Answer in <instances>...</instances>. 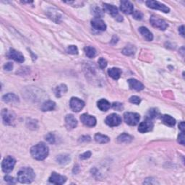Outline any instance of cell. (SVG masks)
I'll use <instances>...</instances> for the list:
<instances>
[{
  "instance_id": "cell-35",
  "label": "cell",
  "mask_w": 185,
  "mask_h": 185,
  "mask_svg": "<svg viewBox=\"0 0 185 185\" xmlns=\"http://www.w3.org/2000/svg\"><path fill=\"white\" fill-rule=\"evenodd\" d=\"M98 65L101 67V69H104L107 66V61L104 58H100L98 59Z\"/></svg>"
},
{
  "instance_id": "cell-28",
  "label": "cell",
  "mask_w": 185,
  "mask_h": 185,
  "mask_svg": "<svg viewBox=\"0 0 185 185\" xmlns=\"http://www.w3.org/2000/svg\"><path fill=\"white\" fill-rule=\"evenodd\" d=\"M133 140V138L131 135H129L128 134H122L121 135H119L117 138V141L119 143H129Z\"/></svg>"
},
{
  "instance_id": "cell-24",
  "label": "cell",
  "mask_w": 185,
  "mask_h": 185,
  "mask_svg": "<svg viewBox=\"0 0 185 185\" xmlns=\"http://www.w3.org/2000/svg\"><path fill=\"white\" fill-rule=\"evenodd\" d=\"M110 106H111V104H110V103L107 100L101 99L98 101V109L103 112H106L107 110H109Z\"/></svg>"
},
{
  "instance_id": "cell-19",
  "label": "cell",
  "mask_w": 185,
  "mask_h": 185,
  "mask_svg": "<svg viewBox=\"0 0 185 185\" xmlns=\"http://www.w3.org/2000/svg\"><path fill=\"white\" fill-rule=\"evenodd\" d=\"M139 32L140 34L145 38L148 41H151L153 39V35L152 33L147 28L145 27H140L139 28Z\"/></svg>"
},
{
  "instance_id": "cell-8",
  "label": "cell",
  "mask_w": 185,
  "mask_h": 185,
  "mask_svg": "<svg viewBox=\"0 0 185 185\" xmlns=\"http://www.w3.org/2000/svg\"><path fill=\"white\" fill-rule=\"evenodd\" d=\"M105 122L110 127H116L122 123V118L118 114H112L106 118Z\"/></svg>"
},
{
  "instance_id": "cell-14",
  "label": "cell",
  "mask_w": 185,
  "mask_h": 185,
  "mask_svg": "<svg viewBox=\"0 0 185 185\" xmlns=\"http://www.w3.org/2000/svg\"><path fill=\"white\" fill-rule=\"evenodd\" d=\"M8 57L9 59L15 60V62H20V63H23L25 61L23 55L20 52L16 51V50L13 49H10V50H9Z\"/></svg>"
},
{
  "instance_id": "cell-30",
  "label": "cell",
  "mask_w": 185,
  "mask_h": 185,
  "mask_svg": "<svg viewBox=\"0 0 185 185\" xmlns=\"http://www.w3.org/2000/svg\"><path fill=\"white\" fill-rule=\"evenodd\" d=\"M84 50H85L86 56L89 58H93L96 55V50L92 46H86Z\"/></svg>"
},
{
  "instance_id": "cell-44",
  "label": "cell",
  "mask_w": 185,
  "mask_h": 185,
  "mask_svg": "<svg viewBox=\"0 0 185 185\" xmlns=\"http://www.w3.org/2000/svg\"><path fill=\"white\" fill-rule=\"evenodd\" d=\"M179 128L180 130H181V132H184V122H182L181 123L179 124Z\"/></svg>"
},
{
  "instance_id": "cell-2",
  "label": "cell",
  "mask_w": 185,
  "mask_h": 185,
  "mask_svg": "<svg viewBox=\"0 0 185 185\" xmlns=\"http://www.w3.org/2000/svg\"><path fill=\"white\" fill-rule=\"evenodd\" d=\"M35 177V174L31 168H23L18 173V180L20 183L30 184L33 182Z\"/></svg>"
},
{
  "instance_id": "cell-17",
  "label": "cell",
  "mask_w": 185,
  "mask_h": 185,
  "mask_svg": "<svg viewBox=\"0 0 185 185\" xmlns=\"http://www.w3.org/2000/svg\"><path fill=\"white\" fill-rule=\"evenodd\" d=\"M128 83L131 89H134V90H138V91L143 90L144 88H145L143 84H142L140 81L137 80L136 79H133V78L129 79Z\"/></svg>"
},
{
  "instance_id": "cell-22",
  "label": "cell",
  "mask_w": 185,
  "mask_h": 185,
  "mask_svg": "<svg viewBox=\"0 0 185 185\" xmlns=\"http://www.w3.org/2000/svg\"><path fill=\"white\" fill-rule=\"evenodd\" d=\"M56 107V104L52 101H47L41 106V110L43 112H49L54 110Z\"/></svg>"
},
{
  "instance_id": "cell-9",
  "label": "cell",
  "mask_w": 185,
  "mask_h": 185,
  "mask_svg": "<svg viewBox=\"0 0 185 185\" xmlns=\"http://www.w3.org/2000/svg\"><path fill=\"white\" fill-rule=\"evenodd\" d=\"M2 117L4 124H7V125H12L15 121V116H14L13 113L9 112L8 109L2 110Z\"/></svg>"
},
{
  "instance_id": "cell-31",
  "label": "cell",
  "mask_w": 185,
  "mask_h": 185,
  "mask_svg": "<svg viewBox=\"0 0 185 185\" xmlns=\"http://www.w3.org/2000/svg\"><path fill=\"white\" fill-rule=\"evenodd\" d=\"M135 51H136V49L134 46L129 45V46H127L124 48L123 51H122V53H123L124 54L127 55V56H129V55L134 54Z\"/></svg>"
},
{
  "instance_id": "cell-7",
  "label": "cell",
  "mask_w": 185,
  "mask_h": 185,
  "mask_svg": "<svg viewBox=\"0 0 185 185\" xmlns=\"http://www.w3.org/2000/svg\"><path fill=\"white\" fill-rule=\"evenodd\" d=\"M70 107L73 111L74 112H80L82 109H83V107L85 106V103L83 101L79 99L78 98L73 97L70 100Z\"/></svg>"
},
{
  "instance_id": "cell-20",
  "label": "cell",
  "mask_w": 185,
  "mask_h": 185,
  "mask_svg": "<svg viewBox=\"0 0 185 185\" xmlns=\"http://www.w3.org/2000/svg\"><path fill=\"white\" fill-rule=\"evenodd\" d=\"M2 101L5 103H18L19 98L14 93H8L2 97Z\"/></svg>"
},
{
  "instance_id": "cell-29",
  "label": "cell",
  "mask_w": 185,
  "mask_h": 185,
  "mask_svg": "<svg viewBox=\"0 0 185 185\" xmlns=\"http://www.w3.org/2000/svg\"><path fill=\"white\" fill-rule=\"evenodd\" d=\"M159 115V111L157 109H151L148 112L147 114H146V119L147 120H151L158 117Z\"/></svg>"
},
{
  "instance_id": "cell-16",
  "label": "cell",
  "mask_w": 185,
  "mask_h": 185,
  "mask_svg": "<svg viewBox=\"0 0 185 185\" xmlns=\"http://www.w3.org/2000/svg\"><path fill=\"white\" fill-rule=\"evenodd\" d=\"M91 25L95 29L104 31L106 29V25L104 23V21H103L101 19L95 18L93 20L91 21Z\"/></svg>"
},
{
  "instance_id": "cell-41",
  "label": "cell",
  "mask_w": 185,
  "mask_h": 185,
  "mask_svg": "<svg viewBox=\"0 0 185 185\" xmlns=\"http://www.w3.org/2000/svg\"><path fill=\"white\" fill-rule=\"evenodd\" d=\"M91 156V152L90 151H88V152H85L83 153V154L80 155V158L83 160L87 159V158H89Z\"/></svg>"
},
{
  "instance_id": "cell-23",
  "label": "cell",
  "mask_w": 185,
  "mask_h": 185,
  "mask_svg": "<svg viewBox=\"0 0 185 185\" xmlns=\"http://www.w3.org/2000/svg\"><path fill=\"white\" fill-rule=\"evenodd\" d=\"M161 120L165 124H166V125L170 126V127L174 126L175 124H176V120L173 118L172 117H171L170 115H167V114L163 115L161 117Z\"/></svg>"
},
{
  "instance_id": "cell-6",
  "label": "cell",
  "mask_w": 185,
  "mask_h": 185,
  "mask_svg": "<svg viewBox=\"0 0 185 185\" xmlns=\"http://www.w3.org/2000/svg\"><path fill=\"white\" fill-rule=\"evenodd\" d=\"M150 22L153 27L158 28L161 30H165L168 28V24L162 19L158 18L157 17L152 16L150 19Z\"/></svg>"
},
{
  "instance_id": "cell-3",
  "label": "cell",
  "mask_w": 185,
  "mask_h": 185,
  "mask_svg": "<svg viewBox=\"0 0 185 185\" xmlns=\"http://www.w3.org/2000/svg\"><path fill=\"white\" fill-rule=\"evenodd\" d=\"M140 117V114L133 112H126L124 114V122L130 126H135L139 123Z\"/></svg>"
},
{
  "instance_id": "cell-1",
  "label": "cell",
  "mask_w": 185,
  "mask_h": 185,
  "mask_svg": "<svg viewBox=\"0 0 185 185\" xmlns=\"http://www.w3.org/2000/svg\"><path fill=\"white\" fill-rule=\"evenodd\" d=\"M30 154L35 159L42 161L49 155V148L45 143H39L31 148Z\"/></svg>"
},
{
  "instance_id": "cell-5",
  "label": "cell",
  "mask_w": 185,
  "mask_h": 185,
  "mask_svg": "<svg viewBox=\"0 0 185 185\" xmlns=\"http://www.w3.org/2000/svg\"><path fill=\"white\" fill-rule=\"evenodd\" d=\"M146 4H147L148 8H150L151 9H158V10H160L165 13H169L170 11V9L168 7H166L165 4L161 3V2L158 1H152V0H150V1L146 2Z\"/></svg>"
},
{
  "instance_id": "cell-26",
  "label": "cell",
  "mask_w": 185,
  "mask_h": 185,
  "mask_svg": "<svg viewBox=\"0 0 185 185\" xmlns=\"http://www.w3.org/2000/svg\"><path fill=\"white\" fill-rule=\"evenodd\" d=\"M56 161L57 163H59V164L65 165L70 161V157L67 154H61L57 156Z\"/></svg>"
},
{
  "instance_id": "cell-10",
  "label": "cell",
  "mask_w": 185,
  "mask_h": 185,
  "mask_svg": "<svg viewBox=\"0 0 185 185\" xmlns=\"http://www.w3.org/2000/svg\"><path fill=\"white\" fill-rule=\"evenodd\" d=\"M80 120L83 124L88 127H94L96 124V119L94 117L88 114H83L81 115Z\"/></svg>"
},
{
  "instance_id": "cell-11",
  "label": "cell",
  "mask_w": 185,
  "mask_h": 185,
  "mask_svg": "<svg viewBox=\"0 0 185 185\" xmlns=\"http://www.w3.org/2000/svg\"><path fill=\"white\" fill-rule=\"evenodd\" d=\"M120 9L124 14L130 15L134 12V6L129 1H122L120 2Z\"/></svg>"
},
{
  "instance_id": "cell-12",
  "label": "cell",
  "mask_w": 185,
  "mask_h": 185,
  "mask_svg": "<svg viewBox=\"0 0 185 185\" xmlns=\"http://www.w3.org/2000/svg\"><path fill=\"white\" fill-rule=\"evenodd\" d=\"M49 181L50 183L54 184H63L66 182L67 178L62 175L57 174V173H52L51 177H49Z\"/></svg>"
},
{
  "instance_id": "cell-27",
  "label": "cell",
  "mask_w": 185,
  "mask_h": 185,
  "mask_svg": "<svg viewBox=\"0 0 185 185\" xmlns=\"http://www.w3.org/2000/svg\"><path fill=\"white\" fill-rule=\"evenodd\" d=\"M94 138H95V140L96 141L97 143H101V144L107 143L110 141V138H109V137L100 133H97L96 134H95Z\"/></svg>"
},
{
  "instance_id": "cell-42",
  "label": "cell",
  "mask_w": 185,
  "mask_h": 185,
  "mask_svg": "<svg viewBox=\"0 0 185 185\" xmlns=\"http://www.w3.org/2000/svg\"><path fill=\"white\" fill-rule=\"evenodd\" d=\"M13 63H11V62H8V63L4 64V69L7 71H10L13 69Z\"/></svg>"
},
{
  "instance_id": "cell-4",
  "label": "cell",
  "mask_w": 185,
  "mask_h": 185,
  "mask_svg": "<svg viewBox=\"0 0 185 185\" xmlns=\"http://www.w3.org/2000/svg\"><path fill=\"white\" fill-rule=\"evenodd\" d=\"M16 163V161L12 156H8L3 160L2 163V171L6 174L11 172L13 170L15 165Z\"/></svg>"
},
{
  "instance_id": "cell-32",
  "label": "cell",
  "mask_w": 185,
  "mask_h": 185,
  "mask_svg": "<svg viewBox=\"0 0 185 185\" xmlns=\"http://www.w3.org/2000/svg\"><path fill=\"white\" fill-rule=\"evenodd\" d=\"M93 14L96 18H100L104 15V12L101 8L95 7V8H93Z\"/></svg>"
},
{
  "instance_id": "cell-21",
  "label": "cell",
  "mask_w": 185,
  "mask_h": 185,
  "mask_svg": "<svg viewBox=\"0 0 185 185\" xmlns=\"http://www.w3.org/2000/svg\"><path fill=\"white\" fill-rule=\"evenodd\" d=\"M108 73H109V75L113 79H114V80H118L120 78V76H121L122 70L119 68H117V67H113V68L109 69Z\"/></svg>"
},
{
  "instance_id": "cell-37",
  "label": "cell",
  "mask_w": 185,
  "mask_h": 185,
  "mask_svg": "<svg viewBox=\"0 0 185 185\" xmlns=\"http://www.w3.org/2000/svg\"><path fill=\"white\" fill-rule=\"evenodd\" d=\"M46 140L51 144H54L55 143L54 135L52 133H49L46 136Z\"/></svg>"
},
{
  "instance_id": "cell-39",
  "label": "cell",
  "mask_w": 185,
  "mask_h": 185,
  "mask_svg": "<svg viewBox=\"0 0 185 185\" xmlns=\"http://www.w3.org/2000/svg\"><path fill=\"white\" fill-rule=\"evenodd\" d=\"M4 180L9 184H16V180L13 177L10 176H6L4 177Z\"/></svg>"
},
{
  "instance_id": "cell-40",
  "label": "cell",
  "mask_w": 185,
  "mask_h": 185,
  "mask_svg": "<svg viewBox=\"0 0 185 185\" xmlns=\"http://www.w3.org/2000/svg\"><path fill=\"white\" fill-rule=\"evenodd\" d=\"M178 142L182 145H184V132H181L178 137Z\"/></svg>"
},
{
  "instance_id": "cell-13",
  "label": "cell",
  "mask_w": 185,
  "mask_h": 185,
  "mask_svg": "<svg viewBox=\"0 0 185 185\" xmlns=\"http://www.w3.org/2000/svg\"><path fill=\"white\" fill-rule=\"evenodd\" d=\"M153 124L150 120H146L141 122L138 127V131L141 133H145L151 131L153 129Z\"/></svg>"
},
{
  "instance_id": "cell-25",
  "label": "cell",
  "mask_w": 185,
  "mask_h": 185,
  "mask_svg": "<svg viewBox=\"0 0 185 185\" xmlns=\"http://www.w3.org/2000/svg\"><path fill=\"white\" fill-rule=\"evenodd\" d=\"M67 85H64V84H61V85H59L56 88V89H55L54 90V93L57 98H60L62 95L64 94V93H67Z\"/></svg>"
},
{
  "instance_id": "cell-15",
  "label": "cell",
  "mask_w": 185,
  "mask_h": 185,
  "mask_svg": "<svg viewBox=\"0 0 185 185\" xmlns=\"http://www.w3.org/2000/svg\"><path fill=\"white\" fill-rule=\"evenodd\" d=\"M65 124L67 129H73L78 125V121L73 114H68L65 117Z\"/></svg>"
},
{
  "instance_id": "cell-18",
  "label": "cell",
  "mask_w": 185,
  "mask_h": 185,
  "mask_svg": "<svg viewBox=\"0 0 185 185\" xmlns=\"http://www.w3.org/2000/svg\"><path fill=\"white\" fill-rule=\"evenodd\" d=\"M104 10L106 11L108 13L110 14L113 17H117L118 15V9L117 7L114 5H111V4H108L104 3Z\"/></svg>"
},
{
  "instance_id": "cell-38",
  "label": "cell",
  "mask_w": 185,
  "mask_h": 185,
  "mask_svg": "<svg viewBox=\"0 0 185 185\" xmlns=\"http://www.w3.org/2000/svg\"><path fill=\"white\" fill-rule=\"evenodd\" d=\"M112 108L114 109H116L117 111H121V110L123 109V105L121 103H114V104H112Z\"/></svg>"
},
{
  "instance_id": "cell-43",
  "label": "cell",
  "mask_w": 185,
  "mask_h": 185,
  "mask_svg": "<svg viewBox=\"0 0 185 185\" xmlns=\"http://www.w3.org/2000/svg\"><path fill=\"white\" fill-rule=\"evenodd\" d=\"M90 140V138L89 136H83L81 137L80 140H79V141L81 142V143H83V142H88Z\"/></svg>"
},
{
  "instance_id": "cell-36",
  "label": "cell",
  "mask_w": 185,
  "mask_h": 185,
  "mask_svg": "<svg viewBox=\"0 0 185 185\" xmlns=\"http://www.w3.org/2000/svg\"><path fill=\"white\" fill-rule=\"evenodd\" d=\"M129 101H130L132 104H140L141 99L138 96L134 95V96H132L130 98H129Z\"/></svg>"
},
{
  "instance_id": "cell-33",
  "label": "cell",
  "mask_w": 185,
  "mask_h": 185,
  "mask_svg": "<svg viewBox=\"0 0 185 185\" xmlns=\"http://www.w3.org/2000/svg\"><path fill=\"white\" fill-rule=\"evenodd\" d=\"M67 52L70 54H78V49L76 46L72 45V46H69L67 48Z\"/></svg>"
},
{
  "instance_id": "cell-45",
  "label": "cell",
  "mask_w": 185,
  "mask_h": 185,
  "mask_svg": "<svg viewBox=\"0 0 185 185\" xmlns=\"http://www.w3.org/2000/svg\"><path fill=\"white\" fill-rule=\"evenodd\" d=\"M184 25H182L181 27H180L179 28V33L180 34H181L182 36H184Z\"/></svg>"
},
{
  "instance_id": "cell-34",
  "label": "cell",
  "mask_w": 185,
  "mask_h": 185,
  "mask_svg": "<svg viewBox=\"0 0 185 185\" xmlns=\"http://www.w3.org/2000/svg\"><path fill=\"white\" fill-rule=\"evenodd\" d=\"M133 18L135 19V20H140L143 19V13H141L140 11H134L133 12Z\"/></svg>"
}]
</instances>
